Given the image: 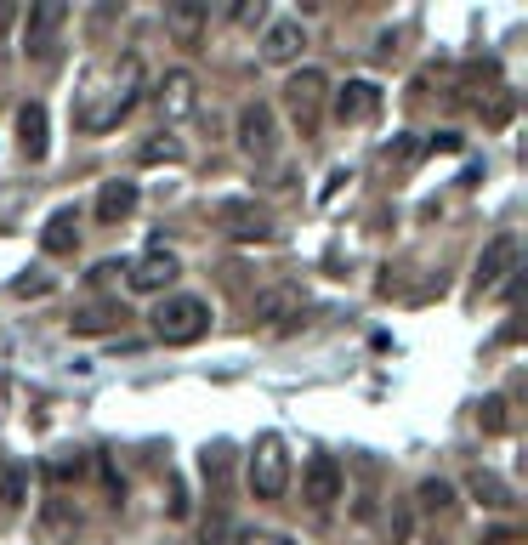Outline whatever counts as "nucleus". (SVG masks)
<instances>
[{
	"instance_id": "30",
	"label": "nucleus",
	"mask_w": 528,
	"mask_h": 545,
	"mask_svg": "<svg viewBox=\"0 0 528 545\" xmlns=\"http://www.w3.org/2000/svg\"><path fill=\"white\" fill-rule=\"evenodd\" d=\"M483 545H517V534H506V528H500V534H489Z\"/></svg>"
},
{
	"instance_id": "23",
	"label": "nucleus",
	"mask_w": 528,
	"mask_h": 545,
	"mask_svg": "<svg viewBox=\"0 0 528 545\" xmlns=\"http://www.w3.org/2000/svg\"><path fill=\"white\" fill-rule=\"evenodd\" d=\"M477 426H483V432H489V438H500V432H506V398H483V404H477Z\"/></svg>"
},
{
	"instance_id": "20",
	"label": "nucleus",
	"mask_w": 528,
	"mask_h": 545,
	"mask_svg": "<svg viewBox=\"0 0 528 545\" xmlns=\"http://www.w3.org/2000/svg\"><path fill=\"white\" fill-rule=\"evenodd\" d=\"M18 142L29 159H46V108L40 103H23L18 108Z\"/></svg>"
},
{
	"instance_id": "12",
	"label": "nucleus",
	"mask_w": 528,
	"mask_h": 545,
	"mask_svg": "<svg viewBox=\"0 0 528 545\" xmlns=\"http://www.w3.org/2000/svg\"><path fill=\"white\" fill-rule=\"evenodd\" d=\"M222 228H228L233 239H267L273 222H267L262 205H250V199H228V205H222Z\"/></svg>"
},
{
	"instance_id": "19",
	"label": "nucleus",
	"mask_w": 528,
	"mask_h": 545,
	"mask_svg": "<svg viewBox=\"0 0 528 545\" xmlns=\"http://www.w3.org/2000/svg\"><path fill=\"white\" fill-rule=\"evenodd\" d=\"M466 489H472V500H483L489 511H511V506H517L511 483H506V477H494V472H472V477H466Z\"/></svg>"
},
{
	"instance_id": "11",
	"label": "nucleus",
	"mask_w": 528,
	"mask_h": 545,
	"mask_svg": "<svg viewBox=\"0 0 528 545\" xmlns=\"http://www.w3.org/2000/svg\"><path fill=\"white\" fill-rule=\"evenodd\" d=\"M154 97H159V114H165V120H188V114H194V74L171 69L154 86Z\"/></svg>"
},
{
	"instance_id": "9",
	"label": "nucleus",
	"mask_w": 528,
	"mask_h": 545,
	"mask_svg": "<svg viewBox=\"0 0 528 545\" xmlns=\"http://www.w3.org/2000/svg\"><path fill=\"white\" fill-rule=\"evenodd\" d=\"M381 114V86L375 80H347L335 91V120L341 125H358V120H375Z\"/></svg>"
},
{
	"instance_id": "24",
	"label": "nucleus",
	"mask_w": 528,
	"mask_h": 545,
	"mask_svg": "<svg viewBox=\"0 0 528 545\" xmlns=\"http://www.w3.org/2000/svg\"><path fill=\"white\" fill-rule=\"evenodd\" d=\"M137 159H142V165H171V159H182V148H176L171 137H165V142H142Z\"/></svg>"
},
{
	"instance_id": "31",
	"label": "nucleus",
	"mask_w": 528,
	"mask_h": 545,
	"mask_svg": "<svg viewBox=\"0 0 528 545\" xmlns=\"http://www.w3.org/2000/svg\"><path fill=\"white\" fill-rule=\"evenodd\" d=\"M273 545H290V540H273Z\"/></svg>"
},
{
	"instance_id": "6",
	"label": "nucleus",
	"mask_w": 528,
	"mask_h": 545,
	"mask_svg": "<svg viewBox=\"0 0 528 545\" xmlns=\"http://www.w3.org/2000/svg\"><path fill=\"white\" fill-rule=\"evenodd\" d=\"M63 23H69V6H63V0H35V6H29V18H23V52L46 57Z\"/></svg>"
},
{
	"instance_id": "2",
	"label": "nucleus",
	"mask_w": 528,
	"mask_h": 545,
	"mask_svg": "<svg viewBox=\"0 0 528 545\" xmlns=\"http://www.w3.org/2000/svg\"><path fill=\"white\" fill-rule=\"evenodd\" d=\"M205 330H211V301H199V296H165L159 301L154 335L165 347H194Z\"/></svg>"
},
{
	"instance_id": "1",
	"label": "nucleus",
	"mask_w": 528,
	"mask_h": 545,
	"mask_svg": "<svg viewBox=\"0 0 528 545\" xmlns=\"http://www.w3.org/2000/svg\"><path fill=\"white\" fill-rule=\"evenodd\" d=\"M142 91V63L137 57H120V63H108V69H97L86 80V91H80V131H108V125H120L125 114H131V103H137Z\"/></svg>"
},
{
	"instance_id": "27",
	"label": "nucleus",
	"mask_w": 528,
	"mask_h": 545,
	"mask_svg": "<svg viewBox=\"0 0 528 545\" xmlns=\"http://www.w3.org/2000/svg\"><path fill=\"white\" fill-rule=\"evenodd\" d=\"M421 154V142L415 137H398V142H387V159H398V165H404V159H415Z\"/></svg>"
},
{
	"instance_id": "29",
	"label": "nucleus",
	"mask_w": 528,
	"mask_h": 545,
	"mask_svg": "<svg viewBox=\"0 0 528 545\" xmlns=\"http://www.w3.org/2000/svg\"><path fill=\"white\" fill-rule=\"evenodd\" d=\"M256 18H262V0H256V6H250V0L245 6H233V23H256Z\"/></svg>"
},
{
	"instance_id": "4",
	"label": "nucleus",
	"mask_w": 528,
	"mask_h": 545,
	"mask_svg": "<svg viewBox=\"0 0 528 545\" xmlns=\"http://www.w3.org/2000/svg\"><path fill=\"white\" fill-rule=\"evenodd\" d=\"M517 233H494L489 245H483V256H477V267H472V284H477V296L483 290H500V296H511L517 290Z\"/></svg>"
},
{
	"instance_id": "10",
	"label": "nucleus",
	"mask_w": 528,
	"mask_h": 545,
	"mask_svg": "<svg viewBox=\"0 0 528 545\" xmlns=\"http://www.w3.org/2000/svg\"><path fill=\"white\" fill-rule=\"evenodd\" d=\"M176 273H182V262H176L171 250H148L137 267H131V290L137 296H154V290H171Z\"/></svg>"
},
{
	"instance_id": "15",
	"label": "nucleus",
	"mask_w": 528,
	"mask_h": 545,
	"mask_svg": "<svg viewBox=\"0 0 528 545\" xmlns=\"http://www.w3.org/2000/svg\"><path fill=\"white\" fill-rule=\"evenodd\" d=\"M301 46H307V35H301V23H273V29H267V40H262V57L267 63H296L301 57Z\"/></svg>"
},
{
	"instance_id": "16",
	"label": "nucleus",
	"mask_w": 528,
	"mask_h": 545,
	"mask_svg": "<svg viewBox=\"0 0 528 545\" xmlns=\"http://www.w3.org/2000/svg\"><path fill=\"white\" fill-rule=\"evenodd\" d=\"M290 313H301V290H296V284L262 290V296H256V307H250V318H256V324H279V318H290Z\"/></svg>"
},
{
	"instance_id": "18",
	"label": "nucleus",
	"mask_w": 528,
	"mask_h": 545,
	"mask_svg": "<svg viewBox=\"0 0 528 545\" xmlns=\"http://www.w3.org/2000/svg\"><path fill=\"white\" fill-rule=\"evenodd\" d=\"M120 324H125V307H114V301H97V307L69 318L74 335H108V330H120Z\"/></svg>"
},
{
	"instance_id": "25",
	"label": "nucleus",
	"mask_w": 528,
	"mask_h": 545,
	"mask_svg": "<svg viewBox=\"0 0 528 545\" xmlns=\"http://www.w3.org/2000/svg\"><path fill=\"white\" fill-rule=\"evenodd\" d=\"M199 466H205V477H211V483H222V477H228V443L205 449V460H199Z\"/></svg>"
},
{
	"instance_id": "8",
	"label": "nucleus",
	"mask_w": 528,
	"mask_h": 545,
	"mask_svg": "<svg viewBox=\"0 0 528 545\" xmlns=\"http://www.w3.org/2000/svg\"><path fill=\"white\" fill-rule=\"evenodd\" d=\"M239 148H245L250 159H273V108L267 103L239 108Z\"/></svg>"
},
{
	"instance_id": "22",
	"label": "nucleus",
	"mask_w": 528,
	"mask_h": 545,
	"mask_svg": "<svg viewBox=\"0 0 528 545\" xmlns=\"http://www.w3.org/2000/svg\"><path fill=\"white\" fill-rule=\"evenodd\" d=\"M415 494H421V511H449V506H455V489H449L443 477H426Z\"/></svg>"
},
{
	"instance_id": "17",
	"label": "nucleus",
	"mask_w": 528,
	"mask_h": 545,
	"mask_svg": "<svg viewBox=\"0 0 528 545\" xmlns=\"http://www.w3.org/2000/svg\"><path fill=\"white\" fill-rule=\"evenodd\" d=\"M137 211V182H103V194H97V222H125V216Z\"/></svg>"
},
{
	"instance_id": "7",
	"label": "nucleus",
	"mask_w": 528,
	"mask_h": 545,
	"mask_svg": "<svg viewBox=\"0 0 528 545\" xmlns=\"http://www.w3.org/2000/svg\"><path fill=\"white\" fill-rule=\"evenodd\" d=\"M301 500H307L313 511H324V506L341 500V466H335V455L307 460V472H301Z\"/></svg>"
},
{
	"instance_id": "26",
	"label": "nucleus",
	"mask_w": 528,
	"mask_h": 545,
	"mask_svg": "<svg viewBox=\"0 0 528 545\" xmlns=\"http://www.w3.org/2000/svg\"><path fill=\"white\" fill-rule=\"evenodd\" d=\"M12 296H52V279H46V273H29V279H12Z\"/></svg>"
},
{
	"instance_id": "5",
	"label": "nucleus",
	"mask_w": 528,
	"mask_h": 545,
	"mask_svg": "<svg viewBox=\"0 0 528 545\" xmlns=\"http://www.w3.org/2000/svg\"><path fill=\"white\" fill-rule=\"evenodd\" d=\"M324 97H330L324 69H296V74H290V86H284V108H290V120H296L301 131H313V125H318Z\"/></svg>"
},
{
	"instance_id": "14",
	"label": "nucleus",
	"mask_w": 528,
	"mask_h": 545,
	"mask_svg": "<svg viewBox=\"0 0 528 545\" xmlns=\"http://www.w3.org/2000/svg\"><path fill=\"white\" fill-rule=\"evenodd\" d=\"M205 18H211V6H194V0H176V6H165V29H171L182 46H199Z\"/></svg>"
},
{
	"instance_id": "28",
	"label": "nucleus",
	"mask_w": 528,
	"mask_h": 545,
	"mask_svg": "<svg viewBox=\"0 0 528 545\" xmlns=\"http://www.w3.org/2000/svg\"><path fill=\"white\" fill-rule=\"evenodd\" d=\"M426 148H432V154H460V148H466V142H460L455 131H438V137L426 142Z\"/></svg>"
},
{
	"instance_id": "3",
	"label": "nucleus",
	"mask_w": 528,
	"mask_h": 545,
	"mask_svg": "<svg viewBox=\"0 0 528 545\" xmlns=\"http://www.w3.org/2000/svg\"><path fill=\"white\" fill-rule=\"evenodd\" d=\"M290 489V455H284V438L279 432H262L256 449H250V494L256 500H284Z\"/></svg>"
},
{
	"instance_id": "21",
	"label": "nucleus",
	"mask_w": 528,
	"mask_h": 545,
	"mask_svg": "<svg viewBox=\"0 0 528 545\" xmlns=\"http://www.w3.org/2000/svg\"><path fill=\"white\" fill-rule=\"evenodd\" d=\"M29 494V472L23 466H0V506H23Z\"/></svg>"
},
{
	"instance_id": "13",
	"label": "nucleus",
	"mask_w": 528,
	"mask_h": 545,
	"mask_svg": "<svg viewBox=\"0 0 528 545\" xmlns=\"http://www.w3.org/2000/svg\"><path fill=\"white\" fill-rule=\"evenodd\" d=\"M40 245H46V256H69V250L80 245V211H74V205L52 211V222H46V233H40Z\"/></svg>"
}]
</instances>
